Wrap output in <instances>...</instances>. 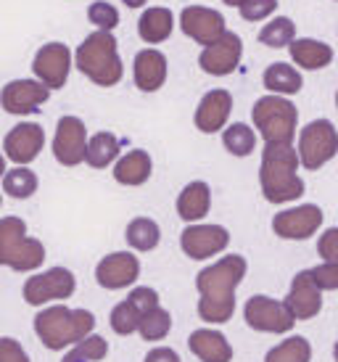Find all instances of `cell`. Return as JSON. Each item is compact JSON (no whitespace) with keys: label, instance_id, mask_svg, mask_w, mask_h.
<instances>
[{"label":"cell","instance_id":"33","mask_svg":"<svg viewBox=\"0 0 338 362\" xmlns=\"http://www.w3.org/2000/svg\"><path fill=\"white\" fill-rule=\"evenodd\" d=\"M312 360V346L304 336H291L280 341L275 349H269L264 362H309Z\"/></svg>","mask_w":338,"mask_h":362},{"label":"cell","instance_id":"16","mask_svg":"<svg viewBox=\"0 0 338 362\" xmlns=\"http://www.w3.org/2000/svg\"><path fill=\"white\" fill-rule=\"evenodd\" d=\"M42 146H45V130L37 122H21L6 135L3 141V153L19 167H27L40 156Z\"/></svg>","mask_w":338,"mask_h":362},{"label":"cell","instance_id":"49","mask_svg":"<svg viewBox=\"0 0 338 362\" xmlns=\"http://www.w3.org/2000/svg\"><path fill=\"white\" fill-rule=\"evenodd\" d=\"M336 106H338V93H336Z\"/></svg>","mask_w":338,"mask_h":362},{"label":"cell","instance_id":"50","mask_svg":"<svg viewBox=\"0 0 338 362\" xmlns=\"http://www.w3.org/2000/svg\"><path fill=\"white\" fill-rule=\"evenodd\" d=\"M0 206H3V199H0Z\"/></svg>","mask_w":338,"mask_h":362},{"label":"cell","instance_id":"34","mask_svg":"<svg viewBox=\"0 0 338 362\" xmlns=\"http://www.w3.org/2000/svg\"><path fill=\"white\" fill-rule=\"evenodd\" d=\"M169 328H172V315H169L161 304L146 312L138 322V331L146 341H161V339L169 333Z\"/></svg>","mask_w":338,"mask_h":362},{"label":"cell","instance_id":"24","mask_svg":"<svg viewBox=\"0 0 338 362\" xmlns=\"http://www.w3.org/2000/svg\"><path fill=\"white\" fill-rule=\"evenodd\" d=\"M211 206V191L204 180L188 182L177 196V214L185 222H201L209 214Z\"/></svg>","mask_w":338,"mask_h":362},{"label":"cell","instance_id":"9","mask_svg":"<svg viewBox=\"0 0 338 362\" xmlns=\"http://www.w3.org/2000/svg\"><path fill=\"white\" fill-rule=\"evenodd\" d=\"M71 64H74V56L66 48V42H45L35 53L32 71H35V80H40L48 90H61L69 80Z\"/></svg>","mask_w":338,"mask_h":362},{"label":"cell","instance_id":"8","mask_svg":"<svg viewBox=\"0 0 338 362\" xmlns=\"http://www.w3.org/2000/svg\"><path fill=\"white\" fill-rule=\"evenodd\" d=\"M77 291V281L66 267H50V270L32 275L24 283V302L30 307H42L48 302H66Z\"/></svg>","mask_w":338,"mask_h":362},{"label":"cell","instance_id":"30","mask_svg":"<svg viewBox=\"0 0 338 362\" xmlns=\"http://www.w3.org/2000/svg\"><path fill=\"white\" fill-rule=\"evenodd\" d=\"M222 146H225L233 156H249V153L257 148V132L251 130L249 124H243V122L225 124Z\"/></svg>","mask_w":338,"mask_h":362},{"label":"cell","instance_id":"48","mask_svg":"<svg viewBox=\"0 0 338 362\" xmlns=\"http://www.w3.org/2000/svg\"><path fill=\"white\" fill-rule=\"evenodd\" d=\"M333 357H336V362H338V341H336V346H333Z\"/></svg>","mask_w":338,"mask_h":362},{"label":"cell","instance_id":"13","mask_svg":"<svg viewBox=\"0 0 338 362\" xmlns=\"http://www.w3.org/2000/svg\"><path fill=\"white\" fill-rule=\"evenodd\" d=\"M48 98L50 90L40 80H11L0 90V106L6 114H13V117L37 114Z\"/></svg>","mask_w":338,"mask_h":362},{"label":"cell","instance_id":"26","mask_svg":"<svg viewBox=\"0 0 338 362\" xmlns=\"http://www.w3.org/2000/svg\"><path fill=\"white\" fill-rule=\"evenodd\" d=\"M172 30H175V16H172V11L164 8V6H151V8H146L140 13L138 35L143 42L156 45V42L169 40Z\"/></svg>","mask_w":338,"mask_h":362},{"label":"cell","instance_id":"2","mask_svg":"<svg viewBox=\"0 0 338 362\" xmlns=\"http://www.w3.org/2000/svg\"><path fill=\"white\" fill-rule=\"evenodd\" d=\"M298 153L291 143H267L262 151L259 185L269 204H289L304 196V180L298 177Z\"/></svg>","mask_w":338,"mask_h":362},{"label":"cell","instance_id":"29","mask_svg":"<svg viewBox=\"0 0 338 362\" xmlns=\"http://www.w3.org/2000/svg\"><path fill=\"white\" fill-rule=\"evenodd\" d=\"M124 238H127V243L135 252H153L161 241V230L151 217H135L127 225Z\"/></svg>","mask_w":338,"mask_h":362},{"label":"cell","instance_id":"1","mask_svg":"<svg viewBox=\"0 0 338 362\" xmlns=\"http://www.w3.org/2000/svg\"><path fill=\"white\" fill-rule=\"evenodd\" d=\"M249 264L240 254H228L217 259L211 267L196 275L199 288V317L204 322H228L235 312V288L246 278Z\"/></svg>","mask_w":338,"mask_h":362},{"label":"cell","instance_id":"10","mask_svg":"<svg viewBox=\"0 0 338 362\" xmlns=\"http://www.w3.org/2000/svg\"><path fill=\"white\" fill-rule=\"evenodd\" d=\"M243 317L249 328L262 333H289L293 328V315L283 302H275L269 296H251L243 307Z\"/></svg>","mask_w":338,"mask_h":362},{"label":"cell","instance_id":"19","mask_svg":"<svg viewBox=\"0 0 338 362\" xmlns=\"http://www.w3.org/2000/svg\"><path fill=\"white\" fill-rule=\"evenodd\" d=\"M283 304L289 307L293 320H312V317H317V312L322 310V291L312 283L309 270H301L291 281V291Z\"/></svg>","mask_w":338,"mask_h":362},{"label":"cell","instance_id":"4","mask_svg":"<svg viewBox=\"0 0 338 362\" xmlns=\"http://www.w3.org/2000/svg\"><path fill=\"white\" fill-rule=\"evenodd\" d=\"M95 328V315L88 310H69L64 304L45 307L35 315V333L45 349L61 352L69 344L82 341Z\"/></svg>","mask_w":338,"mask_h":362},{"label":"cell","instance_id":"28","mask_svg":"<svg viewBox=\"0 0 338 362\" xmlns=\"http://www.w3.org/2000/svg\"><path fill=\"white\" fill-rule=\"evenodd\" d=\"M122 143L114 132H95L88 141L85 148V161H88L93 170H106L109 164L120 159Z\"/></svg>","mask_w":338,"mask_h":362},{"label":"cell","instance_id":"6","mask_svg":"<svg viewBox=\"0 0 338 362\" xmlns=\"http://www.w3.org/2000/svg\"><path fill=\"white\" fill-rule=\"evenodd\" d=\"M251 119L264 143H291L296 135L298 111L296 106L286 98V95H262L254 109H251Z\"/></svg>","mask_w":338,"mask_h":362},{"label":"cell","instance_id":"44","mask_svg":"<svg viewBox=\"0 0 338 362\" xmlns=\"http://www.w3.org/2000/svg\"><path fill=\"white\" fill-rule=\"evenodd\" d=\"M61 362H88V360H85V357H82L77 349H71V352L64 354V360H61Z\"/></svg>","mask_w":338,"mask_h":362},{"label":"cell","instance_id":"17","mask_svg":"<svg viewBox=\"0 0 338 362\" xmlns=\"http://www.w3.org/2000/svg\"><path fill=\"white\" fill-rule=\"evenodd\" d=\"M230 243V233L222 225H188L180 235V246L190 259H209L225 252Z\"/></svg>","mask_w":338,"mask_h":362},{"label":"cell","instance_id":"40","mask_svg":"<svg viewBox=\"0 0 338 362\" xmlns=\"http://www.w3.org/2000/svg\"><path fill=\"white\" fill-rule=\"evenodd\" d=\"M127 302L132 304V307L140 312V317H143L148 310L159 307V293L153 291V288H148V286H138V288H132V293L127 296Z\"/></svg>","mask_w":338,"mask_h":362},{"label":"cell","instance_id":"23","mask_svg":"<svg viewBox=\"0 0 338 362\" xmlns=\"http://www.w3.org/2000/svg\"><path fill=\"white\" fill-rule=\"evenodd\" d=\"M151 172H153V161H151L148 151H127L124 156L117 159L114 164V180L127 188H138L143 182H148Z\"/></svg>","mask_w":338,"mask_h":362},{"label":"cell","instance_id":"27","mask_svg":"<svg viewBox=\"0 0 338 362\" xmlns=\"http://www.w3.org/2000/svg\"><path fill=\"white\" fill-rule=\"evenodd\" d=\"M262 82H264V88L269 93H275V95H296L301 90V74H298L296 66H291L286 61H275V64H269L264 74H262Z\"/></svg>","mask_w":338,"mask_h":362},{"label":"cell","instance_id":"21","mask_svg":"<svg viewBox=\"0 0 338 362\" xmlns=\"http://www.w3.org/2000/svg\"><path fill=\"white\" fill-rule=\"evenodd\" d=\"M132 80L143 93H156L167 82V56L156 48H143L132 61Z\"/></svg>","mask_w":338,"mask_h":362},{"label":"cell","instance_id":"39","mask_svg":"<svg viewBox=\"0 0 338 362\" xmlns=\"http://www.w3.org/2000/svg\"><path fill=\"white\" fill-rule=\"evenodd\" d=\"M309 278L317 286L320 291H338V267L336 264H320V267H312L309 270Z\"/></svg>","mask_w":338,"mask_h":362},{"label":"cell","instance_id":"18","mask_svg":"<svg viewBox=\"0 0 338 362\" xmlns=\"http://www.w3.org/2000/svg\"><path fill=\"white\" fill-rule=\"evenodd\" d=\"M140 278V262L135 254L127 252H114L109 257H103L95 267V281L100 288L106 291H120L127 288Z\"/></svg>","mask_w":338,"mask_h":362},{"label":"cell","instance_id":"36","mask_svg":"<svg viewBox=\"0 0 338 362\" xmlns=\"http://www.w3.org/2000/svg\"><path fill=\"white\" fill-rule=\"evenodd\" d=\"M88 21L103 32H114L120 27V11H117V6L106 3V0H95V3L88 6Z\"/></svg>","mask_w":338,"mask_h":362},{"label":"cell","instance_id":"42","mask_svg":"<svg viewBox=\"0 0 338 362\" xmlns=\"http://www.w3.org/2000/svg\"><path fill=\"white\" fill-rule=\"evenodd\" d=\"M0 362H30V354L24 352V346L16 339L3 336L0 339Z\"/></svg>","mask_w":338,"mask_h":362},{"label":"cell","instance_id":"20","mask_svg":"<svg viewBox=\"0 0 338 362\" xmlns=\"http://www.w3.org/2000/svg\"><path fill=\"white\" fill-rule=\"evenodd\" d=\"M230 111H233V95L228 90L217 88V90H209L199 101V109H196L193 122H196V127L201 132L214 135V132H219L228 124Z\"/></svg>","mask_w":338,"mask_h":362},{"label":"cell","instance_id":"47","mask_svg":"<svg viewBox=\"0 0 338 362\" xmlns=\"http://www.w3.org/2000/svg\"><path fill=\"white\" fill-rule=\"evenodd\" d=\"M222 3H225V6H235V8H238L243 0H222Z\"/></svg>","mask_w":338,"mask_h":362},{"label":"cell","instance_id":"3","mask_svg":"<svg viewBox=\"0 0 338 362\" xmlns=\"http://www.w3.org/2000/svg\"><path fill=\"white\" fill-rule=\"evenodd\" d=\"M74 64L90 82H95L100 88H114L124 77L117 37L103 30H95L80 42V48L74 51Z\"/></svg>","mask_w":338,"mask_h":362},{"label":"cell","instance_id":"5","mask_svg":"<svg viewBox=\"0 0 338 362\" xmlns=\"http://www.w3.org/2000/svg\"><path fill=\"white\" fill-rule=\"evenodd\" d=\"M45 262V246L27 235V222L21 217L0 220V264L13 272H35Z\"/></svg>","mask_w":338,"mask_h":362},{"label":"cell","instance_id":"41","mask_svg":"<svg viewBox=\"0 0 338 362\" xmlns=\"http://www.w3.org/2000/svg\"><path fill=\"white\" fill-rule=\"evenodd\" d=\"M317 254L328 262V264H336L338 267V228H330V230H325L320 235Z\"/></svg>","mask_w":338,"mask_h":362},{"label":"cell","instance_id":"46","mask_svg":"<svg viewBox=\"0 0 338 362\" xmlns=\"http://www.w3.org/2000/svg\"><path fill=\"white\" fill-rule=\"evenodd\" d=\"M6 170H8V167H6V153L0 151V177L6 175Z\"/></svg>","mask_w":338,"mask_h":362},{"label":"cell","instance_id":"12","mask_svg":"<svg viewBox=\"0 0 338 362\" xmlns=\"http://www.w3.org/2000/svg\"><path fill=\"white\" fill-rule=\"evenodd\" d=\"M88 127L80 117H61L53 135V156L64 167H77L85 161Z\"/></svg>","mask_w":338,"mask_h":362},{"label":"cell","instance_id":"31","mask_svg":"<svg viewBox=\"0 0 338 362\" xmlns=\"http://www.w3.org/2000/svg\"><path fill=\"white\" fill-rule=\"evenodd\" d=\"M3 191L8 193L11 199H30L37 191V175L16 164L13 170H6L3 175Z\"/></svg>","mask_w":338,"mask_h":362},{"label":"cell","instance_id":"35","mask_svg":"<svg viewBox=\"0 0 338 362\" xmlns=\"http://www.w3.org/2000/svg\"><path fill=\"white\" fill-rule=\"evenodd\" d=\"M111 331L120 333V336H129V333L138 331V322H140V312L132 307V304L124 299V302H120L114 310H111Z\"/></svg>","mask_w":338,"mask_h":362},{"label":"cell","instance_id":"11","mask_svg":"<svg viewBox=\"0 0 338 362\" xmlns=\"http://www.w3.org/2000/svg\"><path fill=\"white\" fill-rule=\"evenodd\" d=\"M322 225V209L317 204H301L293 209L278 211L272 217V230L286 241H307Z\"/></svg>","mask_w":338,"mask_h":362},{"label":"cell","instance_id":"14","mask_svg":"<svg viewBox=\"0 0 338 362\" xmlns=\"http://www.w3.org/2000/svg\"><path fill=\"white\" fill-rule=\"evenodd\" d=\"M180 30L193 42L206 48L211 42H217L228 32V27H225V16L219 11L206 8V6H185L180 11Z\"/></svg>","mask_w":338,"mask_h":362},{"label":"cell","instance_id":"32","mask_svg":"<svg viewBox=\"0 0 338 362\" xmlns=\"http://www.w3.org/2000/svg\"><path fill=\"white\" fill-rule=\"evenodd\" d=\"M293 37H296V24L289 16H275L259 32V42L267 48H286L293 42Z\"/></svg>","mask_w":338,"mask_h":362},{"label":"cell","instance_id":"37","mask_svg":"<svg viewBox=\"0 0 338 362\" xmlns=\"http://www.w3.org/2000/svg\"><path fill=\"white\" fill-rule=\"evenodd\" d=\"M278 8V0H243L238 6V13L243 21H262L272 16Z\"/></svg>","mask_w":338,"mask_h":362},{"label":"cell","instance_id":"22","mask_svg":"<svg viewBox=\"0 0 338 362\" xmlns=\"http://www.w3.org/2000/svg\"><path fill=\"white\" fill-rule=\"evenodd\" d=\"M188 349L201 362H230L233 360V346L228 344V339L219 331L211 328H199V331L190 333Z\"/></svg>","mask_w":338,"mask_h":362},{"label":"cell","instance_id":"15","mask_svg":"<svg viewBox=\"0 0 338 362\" xmlns=\"http://www.w3.org/2000/svg\"><path fill=\"white\" fill-rule=\"evenodd\" d=\"M240 56H243V42L235 32H225L217 42L206 45L199 56L201 71H206L211 77H228L238 69Z\"/></svg>","mask_w":338,"mask_h":362},{"label":"cell","instance_id":"38","mask_svg":"<svg viewBox=\"0 0 338 362\" xmlns=\"http://www.w3.org/2000/svg\"><path fill=\"white\" fill-rule=\"evenodd\" d=\"M74 349H77L88 362H100V360H106V354H109V344H106L103 336H93V333H90L82 341L74 344Z\"/></svg>","mask_w":338,"mask_h":362},{"label":"cell","instance_id":"45","mask_svg":"<svg viewBox=\"0 0 338 362\" xmlns=\"http://www.w3.org/2000/svg\"><path fill=\"white\" fill-rule=\"evenodd\" d=\"M122 3H124L127 8H143V6L148 3V0H122Z\"/></svg>","mask_w":338,"mask_h":362},{"label":"cell","instance_id":"7","mask_svg":"<svg viewBox=\"0 0 338 362\" xmlns=\"http://www.w3.org/2000/svg\"><path fill=\"white\" fill-rule=\"evenodd\" d=\"M298 164L317 172L338 153V130L330 119H315L298 135Z\"/></svg>","mask_w":338,"mask_h":362},{"label":"cell","instance_id":"43","mask_svg":"<svg viewBox=\"0 0 338 362\" xmlns=\"http://www.w3.org/2000/svg\"><path fill=\"white\" fill-rule=\"evenodd\" d=\"M146 362H180V354L175 349H169V346H156V349H151Z\"/></svg>","mask_w":338,"mask_h":362},{"label":"cell","instance_id":"25","mask_svg":"<svg viewBox=\"0 0 338 362\" xmlns=\"http://www.w3.org/2000/svg\"><path fill=\"white\" fill-rule=\"evenodd\" d=\"M289 48L293 64H298L301 69L317 71V69H325L330 61H333V48H330L328 42L315 40V37H293V42H291Z\"/></svg>","mask_w":338,"mask_h":362}]
</instances>
